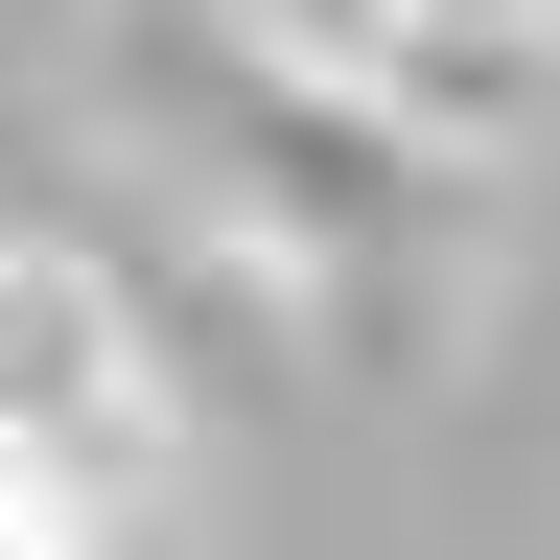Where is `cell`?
<instances>
[{"label": "cell", "mask_w": 560, "mask_h": 560, "mask_svg": "<svg viewBox=\"0 0 560 560\" xmlns=\"http://www.w3.org/2000/svg\"><path fill=\"white\" fill-rule=\"evenodd\" d=\"M117 94L187 140V187L234 210V234L304 280V304L350 327H420V280H444V187H467V140H420L374 70H327L304 24H257V0H140V47H117Z\"/></svg>", "instance_id": "1"}, {"label": "cell", "mask_w": 560, "mask_h": 560, "mask_svg": "<svg viewBox=\"0 0 560 560\" xmlns=\"http://www.w3.org/2000/svg\"><path fill=\"white\" fill-rule=\"evenodd\" d=\"M0 560H140V467H70V444H0Z\"/></svg>", "instance_id": "4"}, {"label": "cell", "mask_w": 560, "mask_h": 560, "mask_svg": "<svg viewBox=\"0 0 560 560\" xmlns=\"http://www.w3.org/2000/svg\"><path fill=\"white\" fill-rule=\"evenodd\" d=\"M0 444H70V467H140L164 490V374H140V304L70 234H0Z\"/></svg>", "instance_id": "2"}, {"label": "cell", "mask_w": 560, "mask_h": 560, "mask_svg": "<svg viewBox=\"0 0 560 560\" xmlns=\"http://www.w3.org/2000/svg\"><path fill=\"white\" fill-rule=\"evenodd\" d=\"M537 47H560V0H374V94L420 117V140H514L537 117Z\"/></svg>", "instance_id": "3"}]
</instances>
